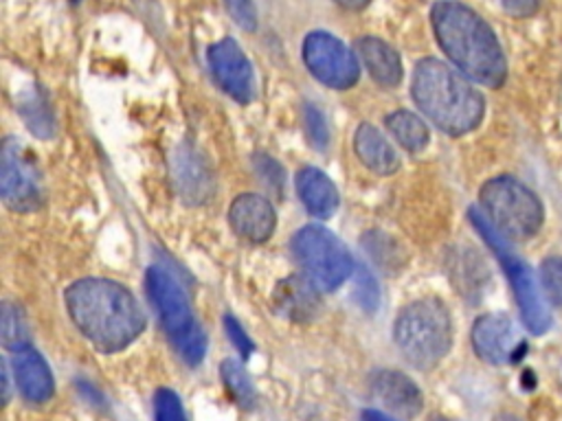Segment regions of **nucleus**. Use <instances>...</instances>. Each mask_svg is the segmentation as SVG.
Instances as JSON below:
<instances>
[{
  "instance_id": "f257e3e1",
  "label": "nucleus",
  "mask_w": 562,
  "mask_h": 421,
  "mask_svg": "<svg viewBox=\"0 0 562 421\" xmlns=\"http://www.w3.org/2000/svg\"><path fill=\"white\" fill-rule=\"evenodd\" d=\"M66 309L72 325L101 353L123 351L145 329L138 300L112 278H79L66 289Z\"/></svg>"
},
{
  "instance_id": "f03ea898",
  "label": "nucleus",
  "mask_w": 562,
  "mask_h": 421,
  "mask_svg": "<svg viewBox=\"0 0 562 421\" xmlns=\"http://www.w3.org/2000/svg\"><path fill=\"white\" fill-rule=\"evenodd\" d=\"M439 48L468 79L487 88L503 86L507 59L492 26L459 0H439L430 9Z\"/></svg>"
},
{
  "instance_id": "7ed1b4c3",
  "label": "nucleus",
  "mask_w": 562,
  "mask_h": 421,
  "mask_svg": "<svg viewBox=\"0 0 562 421\" xmlns=\"http://www.w3.org/2000/svg\"><path fill=\"white\" fill-rule=\"evenodd\" d=\"M411 92L424 116L450 136H463L479 127L485 114L483 94L450 64L426 57L413 70Z\"/></svg>"
},
{
  "instance_id": "20e7f679",
  "label": "nucleus",
  "mask_w": 562,
  "mask_h": 421,
  "mask_svg": "<svg viewBox=\"0 0 562 421\" xmlns=\"http://www.w3.org/2000/svg\"><path fill=\"white\" fill-rule=\"evenodd\" d=\"M393 340L408 364L422 371L437 366L452 346V320L446 303L426 296L402 307L393 325Z\"/></svg>"
},
{
  "instance_id": "39448f33",
  "label": "nucleus",
  "mask_w": 562,
  "mask_h": 421,
  "mask_svg": "<svg viewBox=\"0 0 562 421\" xmlns=\"http://www.w3.org/2000/svg\"><path fill=\"white\" fill-rule=\"evenodd\" d=\"M145 285L149 300L158 311L160 325L178 355L191 366L200 364L206 353V335L193 316L182 285L165 268L158 265L147 270Z\"/></svg>"
},
{
  "instance_id": "423d86ee",
  "label": "nucleus",
  "mask_w": 562,
  "mask_h": 421,
  "mask_svg": "<svg viewBox=\"0 0 562 421\" xmlns=\"http://www.w3.org/2000/svg\"><path fill=\"white\" fill-rule=\"evenodd\" d=\"M485 217L507 241L533 237L544 219L538 195L512 175H496L481 186L479 193Z\"/></svg>"
},
{
  "instance_id": "0eeeda50",
  "label": "nucleus",
  "mask_w": 562,
  "mask_h": 421,
  "mask_svg": "<svg viewBox=\"0 0 562 421\" xmlns=\"http://www.w3.org/2000/svg\"><path fill=\"white\" fill-rule=\"evenodd\" d=\"M470 221L476 228V232L483 237V241L490 246V250L496 254V259L501 261L512 292L516 296V305L520 309V320L527 327V331L540 335L551 327V316H549V307L542 300L536 274L531 272V268L509 248V241L492 226V221L485 217L483 210L479 208H470Z\"/></svg>"
},
{
  "instance_id": "6e6552de",
  "label": "nucleus",
  "mask_w": 562,
  "mask_h": 421,
  "mask_svg": "<svg viewBox=\"0 0 562 421\" xmlns=\"http://www.w3.org/2000/svg\"><path fill=\"white\" fill-rule=\"evenodd\" d=\"M292 252L303 270V276L318 292L340 287L353 270V259L347 246L334 232L316 224H310L294 235Z\"/></svg>"
},
{
  "instance_id": "1a4fd4ad",
  "label": "nucleus",
  "mask_w": 562,
  "mask_h": 421,
  "mask_svg": "<svg viewBox=\"0 0 562 421\" xmlns=\"http://www.w3.org/2000/svg\"><path fill=\"white\" fill-rule=\"evenodd\" d=\"M0 195L7 208L31 213L42 204V180L29 149L7 138L0 151Z\"/></svg>"
},
{
  "instance_id": "9d476101",
  "label": "nucleus",
  "mask_w": 562,
  "mask_h": 421,
  "mask_svg": "<svg viewBox=\"0 0 562 421\" xmlns=\"http://www.w3.org/2000/svg\"><path fill=\"white\" fill-rule=\"evenodd\" d=\"M303 61L314 79L334 90H347L360 77L356 55L327 31H312L305 35Z\"/></svg>"
},
{
  "instance_id": "9b49d317",
  "label": "nucleus",
  "mask_w": 562,
  "mask_h": 421,
  "mask_svg": "<svg viewBox=\"0 0 562 421\" xmlns=\"http://www.w3.org/2000/svg\"><path fill=\"white\" fill-rule=\"evenodd\" d=\"M209 68L217 86L237 103H248L255 92L252 66L239 44L231 37H224L209 46L206 53Z\"/></svg>"
},
{
  "instance_id": "f8f14e48",
  "label": "nucleus",
  "mask_w": 562,
  "mask_h": 421,
  "mask_svg": "<svg viewBox=\"0 0 562 421\" xmlns=\"http://www.w3.org/2000/svg\"><path fill=\"white\" fill-rule=\"evenodd\" d=\"M472 346L487 364H507L518 357V340L514 322L505 314H485L472 325Z\"/></svg>"
},
{
  "instance_id": "ddd939ff",
  "label": "nucleus",
  "mask_w": 562,
  "mask_h": 421,
  "mask_svg": "<svg viewBox=\"0 0 562 421\" xmlns=\"http://www.w3.org/2000/svg\"><path fill=\"white\" fill-rule=\"evenodd\" d=\"M176 193L187 204H204L213 195V175L204 158L189 145H178L171 156Z\"/></svg>"
},
{
  "instance_id": "4468645a",
  "label": "nucleus",
  "mask_w": 562,
  "mask_h": 421,
  "mask_svg": "<svg viewBox=\"0 0 562 421\" xmlns=\"http://www.w3.org/2000/svg\"><path fill=\"white\" fill-rule=\"evenodd\" d=\"M231 228L250 243H263L272 237L277 215L268 197L259 193H241L228 208Z\"/></svg>"
},
{
  "instance_id": "2eb2a0df",
  "label": "nucleus",
  "mask_w": 562,
  "mask_h": 421,
  "mask_svg": "<svg viewBox=\"0 0 562 421\" xmlns=\"http://www.w3.org/2000/svg\"><path fill=\"white\" fill-rule=\"evenodd\" d=\"M369 384H371L373 397L382 406H386L389 412H393L397 417L411 419L424 406V397H422L417 384L408 375H404L400 371L380 368V371H375L371 375Z\"/></svg>"
},
{
  "instance_id": "dca6fc26",
  "label": "nucleus",
  "mask_w": 562,
  "mask_h": 421,
  "mask_svg": "<svg viewBox=\"0 0 562 421\" xmlns=\"http://www.w3.org/2000/svg\"><path fill=\"white\" fill-rule=\"evenodd\" d=\"M11 368H13L15 386L26 401L42 403L50 399L55 390V379L46 360L37 349H33L31 344L13 349Z\"/></svg>"
},
{
  "instance_id": "f3484780",
  "label": "nucleus",
  "mask_w": 562,
  "mask_h": 421,
  "mask_svg": "<svg viewBox=\"0 0 562 421\" xmlns=\"http://www.w3.org/2000/svg\"><path fill=\"white\" fill-rule=\"evenodd\" d=\"M356 53L369 70L371 79L384 88H393L402 81V59L397 50L375 35H362L356 39Z\"/></svg>"
},
{
  "instance_id": "a211bd4d",
  "label": "nucleus",
  "mask_w": 562,
  "mask_h": 421,
  "mask_svg": "<svg viewBox=\"0 0 562 421\" xmlns=\"http://www.w3.org/2000/svg\"><path fill=\"white\" fill-rule=\"evenodd\" d=\"M353 151L358 160L378 175H393L400 169V158L393 145L382 136V132L369 123L358 125L353 134Z\"/></svg>"
},
{
  "instance_id": "6ab92c4d",
  "label": "nucleus",
  "mask_w": 562,
  "mask_h": 421,
  "mask_svg": "<svg viewBox=\"0 0 562 421\" xmlns=\"http://www.w3.org/2000/svg\"><path fill=\"white\" fill-rule=\"evenodd\" d=\"M296 191L303 206L314 217H331L338 208V189L336 184L316 167H305L296 173Z\"/></svg>"
},
{
  "instance_id": "aec40b11",
  "label": "nucleus",
  "mask_w": 562,
  "mask_h": 421,
  "mask_svg": "<svg viewBox=\"0 0 562 421\" xmlns=\"http://www.w3.org/2000/svg\"><path fill=\"white\" fill-rule=\"evenodd\" d=\"M316 292L318 289L305 276H288L279 283L274 300L279 305V311H283L288 318L305 320L314 318L318 311Z\"/></svg>"
},
{
  "instance_id": "412c9836",
  "label": "nucleus",
  "mask_w": 562,
  "mask_h": 421,
  "mask_svg": "<svg viewBox=\"0 0 562 421\" xmlns=\"http://www.w3.org/2000/svg\"><path fill=\"white\" fill-rule=\"evenodd\" d=\"M386 127L391 136L411 153L422 151L428 145V127L426 123L408 112V110H395L386 116Z\"/></svg>"
},
{
  "instance_id": "4be33fe9",
  "label": "nucleus",
  "mask_w": 562,
  "mask_h": 421,
  "mask_svg": "<svg viewBox=\"0 0 562 421\" xmlns=\"http://www.w3.org/2000/svg\"><path fill=\"white\" fill-rule=\"evenodd\" d=\"M222 379L226 384V390L241 403V406H252L257 399L255 386L248 377V373L244 371V366L237 360H224L220 366Z\"/></svg>"
},
{
  "instance_id": "5701e85b",
  "label": "nucleus",
  "mask_w": 562,
  "mask_h": 421,
  "mask_svg": "<svg viewBox=\"0 0 562 421\" xmlns=\"http://www.w3.org/2000/svg\"><path fill=\"white\" fill-rule=\"evenodd\" d=\"M0 314H2V344L11 351L18 349V346L29 344L26 322H24V316L20 314L18 305L4 300Z\"/></svg>"
},
{
  "instance_id": "b1692460",
  "label": "nucleus",
  "mask_w": 562,
  "mask_h": 421,
  "mask_svg": "<svg viewBox=\"0 0 562 421\" xmlns=\"http://www.w3.org/2000/svg\"><path fill=\"white\" fill-rule=\"evenodd\" d=\"M540 285L549 303L562 307V257H547L540 263Z\"/></svg>"
},
{
  "instance_id": "393cba45",
  "label": "nucleus",
  "mask_w": 562,
  "mask_h": 421,
  "mask_svg": "<svg viewBox=\"0 0 562 421\" xmlns=\"http://www.w3.org/2000/svg\"><path fill=\"white\" fill-rule=\"evenodd\" d=\"M364 241H367L364 250L375 259L378 265H382V268H393V265L400 268V265H404V254H402V250L397 246L384 248L386 241H389L386 235L371 232V235L364 237Z\"/></svg>"
},
{
  "instance_id": "a878e982",
  "label": "nucleus",
  "mask_w": 562,
  "mask_h": 421,
  "mask_svg": "<svg viewBox=\"0 0 562 421\" xmlns=\"http://www.w3.org/2000/svg\"><path fill=\"white\" fill-rule=\"evenodd\" d=\"M22 116L26 121V125L31 127L33 134L48 138L53 132V123H50V114L46 110V105L37 99V94H31L26 99V103L22 105Z\"/></svg>"
},
{
  "instance_id": "bb28decb",
  "label": "nucleus",
  "mask_w": 562,
  "mask_h": 421,
  "mask_svg": "<svg viewBox=\"0 0 562 421\" xmlns=\"http://www.w3.org/2000/svg\"><path fill=\"white\" fill-rule=\"evenodd\" d=\"M353 298L364 311H373L380 303V287L373 278V274L367 268H358L356 283H353Z\"/></svg>"
},
{
  "instance_id": "cd10ccee",
  "label": "nucleus",
  "mask_w": 562,
  "mask_h": 421,
  "mask_svg": "<svg viewBox=\"0 0 562 421\" xmlns=\"http://www.w3.org/2000/svg\"><path fill=\"white\" fill-rule=\"evenodd\" d=\"M154 417L156 421H187L180 397L171 388H158L154 395Z\"/></svg>"
},
{
  "instance_id": "c85d7f7f",
  "label": "nucleus",
  "mask_w": 562,
  "mask_h": 421,
  "mask_svg": "<svg viewBox=\"0 0 562 421\" xmlns=\"http://www.w3.org/2000/svg\"><path fill=\"white\" fill-rule=\"evenodd\" d=\"M226 9L244 31L257 29V11L250 0H226Z\"/></svg>"
},
{
  "instance_id": "c756f323",
  "label": "nucleus",
  "mask_w": 562,
  "mask_h": 421,
  "mask_svg": "<svg viewBox=\"0 0 562 421\" xmlns=\"http://www.w3.org/2000/svg\"><path fill=\"white\" fill-rule=\"evenodd\" d=\"M255 164H257L259 178L279 193V189L283 186V169L272 158H268V156H259L255 160Z\"/></svg>"
},
{
  "instance_id": "7c9ffc66",
  "label": "nucleus",
  "mask_w": 562,
  "mask_h": 421,
  "mask_svg": "<svg viewBox=\"0 0 562 421\" xmlns=\"http://www.w3.org/2000/svg\"><path fill=\"white\" fill-rule=\"evenodd\" d=\"M224 327H226V333H228L231 342L237 346V351H239L244 357H248V355L252 353L255 344L250 342V338L246 335V331L241 329V325H239L231 314H226V316H224Z\"/></svg>"
},
{
  "instance_id": "2f4dec72",
  "label": "nucleus",
  "mask_w": 562,
  "mask_h": 421,
  "mask_svg": "<svg viewBox=\"0 0 562 421\" xmlns=\"http://www.w3.org/2000/svg\"><path fill=\"white\" fill-rule=\"evenodd\" d=\"M305 123H307V132L310 138L316 147H325L327 145V125L321 116V112L316 107H307L305 110Z\"/></svg>"
},
{
  "instance_id": "473e14b6",
  "label": "nucleus",
  "mask_w": 562,
  "mask_h": 421,
  "mask_svg": "<svg viewBox=\"0 0 562 421\" xmlns=\"http://www.w3.org/2000/svg\"><path fill=\"white\" fill-rule=\"evenodd\" d=\"M505 13H509L512 18H518V20H525V18H531L538 7H540V0H501Z\"/></svg>"
},
{
  "instance_id": "72a5a7b5",
  "label": "nucleus",
  "mask_w": 562,
  "mask_h": 421,
  "mask_svg": "<svg viewBox=\"0 0 562 421\" xmlns=\"http://www.w3.org/2000/svg\"><path fill=\"white\" fill-rule=\"evenodd\" d=\"M362 421H395V419H391L389 414H384V412H380V410L369 408V410L362 412Z\"/></svg>"
},
{
  "instance_id": "f704fd0d",
  "label": "nucleus",
  "mask_w": 562,
  "mask_h": 421,
  "mask_svg": "<svg viewBox=\"0 0 562 421\" xmlns=\"http://www.w3.org/2000/svg\"><path fill=\"white\" fill-rule=\"evenodd\" d=\"M336 4H340V7H345V9H351V11H360V9H364L371 0H334Z\"/></svg>"
},
{
  "instance_id": "c9c22d12",
  "label": "nucleus",
  "mask_w": 562,
  "mask_h": 421,
  "mask_svg": "<svg viewBox=\"0 0 562 421\" xmlns=\"http://www.w3.org/2000/svg\"><path fill=\"white\" fill-rule=\"evenodd\" d=\"M2 388H4V401H9V368L4 360H2Z\"/></svg>"
}]
</instances>
